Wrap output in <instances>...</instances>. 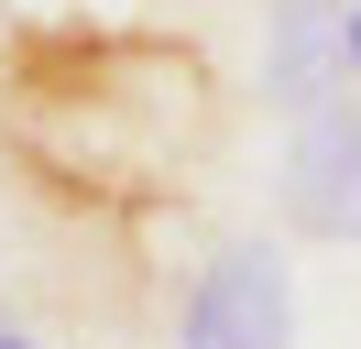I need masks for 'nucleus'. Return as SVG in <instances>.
I'll return each mask as SVG.
<instances>
[{"mask_svg":"<svg viewBox=\"0 0 361 349\" xmlns=\"http://www.w3.org/2000/svg\"><path fill=\"white\" fill-rule=\"evenodd\" d=\"M176 349H295V273L274 240H219L176 305Z\"/></svg>","mask_w":361,"mask_h":349,"instance_id":"nucleus-1","label":"nucleus"},{"mask_svg":"<svg viewBox=\"0 0 361 349\" xmlns=\"http://www.w3.org/2000/svg\"><path fill=\"white\" fill-rule=\"evenodd\" d=\"M0 349H33V338H23V327H0Z\"/></svg>","mask_w":361,"mask_h":349,"instance_id":"nucleus-5","label":"nucleus"},{"mask_svg":"<svg viewBox=\"0 0 361 349\" xmlns=\"http://www.w3.org/2000/svg\"><path fill=\"white\" fill-rule=\"evenodd\" d=\"M274 218L295 240H361V109L295 120L285 164H274Z\"/></svg>","mask_w":361,"mask_h":349,"instance_id":"nucleus-2","label":"nucleus"},{"mask_svg":"<svg viewBox=\"0 0 361 349\" xmlns=\"http://www.w3.org/2000/svg\"><path fill=\"white\" fill-rule=\"evenodd\" d=\"M339 33H350V77H361V0H339Z\"/></svg>","mask_w":361,"mask_h":349,"instance_id":"nucleus-4","label":"nucleus"},{"mask_svg":"<svg viewBox=\"0 0 361 349\" xmlns=\"http://www.w3.org/2000/svg\"><path fill=\"white\" fill-rule=\"evenodd\" d=\"M350 33H339V0H274L263 22V99L285 120H329L350 109Z\"/></svg>","mask_w":361,"mask_h":349,"instance_id":"nucleus-3","label":"nucleus"}]
</instances>
